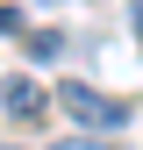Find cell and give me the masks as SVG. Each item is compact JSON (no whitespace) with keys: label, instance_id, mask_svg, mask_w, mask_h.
Returning <instances> with one entry per match:
<instances>
[{"label":"cell","instance_id":"7a4b0ae2","mask_svg":"<svg viewBox=\"0 0 143 150\" xmlns=\"http://www.w3.org/2000/svg\"><path fill=\"white\" fill-rule=\"evenodd\" d=\"M0 107H7V115H43V86L14 71V79H0Z\"/></svg>","mask_w":143,"mask_h":150},{"label":"cell","instance_id":"277c9868","mask_svg":"<svg viewBox=\"0 0 143 150\" xmlns=\"http://www.w3.org/2000/svg\"><path fill=\"white\" fill-rule=\"evenodd\" d=\"M50 150H107L100 136H64V143H50Z\"/></svg>","mask_w":143,"mask_h":150},{"label":"cell","instance_id":"3957f363","mask_svg":"<svg viewBox=\"0 0 143 150\" xmlns=\"http://www.w3.org/2000/svg\"><path fill=\"white\" fill-rule=\"evenodd\" d=\"M57 50H64V43H57V29H36V36H29V57H36V64H50Z\"/></svg>","mask_w":143,"mask_h":150},{"label":"cell","instance_id":"5b68a950","mask_svg":"<svg viewBox=\"0 0 143 150\" xmlns=\"http://www.w3.org/2000/svg\"><path fill=\"white\" fill-rule=\"evenodd\" d=\"M136 43H143V14H136Z\"/></svg>","mask_w":143,"mask_h":150},{"label":"cell","instance_id":"6da1fadb","mask_svg":"<svg viewBox=\"0 0 143 150\" xmlns=\"http://www.w3.org/2000/svg\"><path fill=\"white\" fill-rule=\"evenodd\" d=\"M57 107H64L72 122H86L93 136H107V129H122V122H129V100H115V93H93L86 79H64V86H57Z\"/></svg>","mask_w":143,"mask_h":150}]
</instances>
